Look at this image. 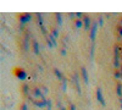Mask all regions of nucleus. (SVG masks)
<instances>
[{"mask_svg":"<svg viewBox=\"0 0 122 110\" xmlns=\"http://www.w3.org/2000/svg\"><path fill=\"white\" fill-rule=\"evenodd\" d=\"M36 17H37V22H38V25H39L40 27L44 26V25H43V22H44V21H43V15L40 14V12H37V14H36Z\"/></svg>","mask_w":122,"mask_h":110,"instance_id":"13","label":"nucleus"},{"mask_svg":"<svg viewBox=\"0 0 122 110\" xmlns=\"http://www.w3.org/2000/svg\"><path fill=\"white\" fill-rule=\"evenodd\" d=\"M33 104L37 106V108H45L46 105H48V99L46 98H43V99H39V100H34L33 102Z\"/></svg>","mask_w":122,"mask_h":110,"instance_id":"6","label":"nucleus"},{"mask_svg":"<svg viewBox=\"0 0 122 110\" xmlns=\"http://www.w3.org/2000/svg\"><path fill=\"white\" fill-rule=\"evenodd\" d=\"M40 28H42V33H43V34H46V29H45V27H44V26H42Z\"/></svg>","mask_w":122,"mask_h":110,"instance_id":"30","label":"nucleus"},{"mask_svg":"<svg viewBox=\"0 0 122 110\" xmlns=\"http://www.w3.org/2000/svg\"><path fill=\"white\" fill-rule=\"evenodd\" d=\"M68 16H70L71 20H75V21H76V18H77V17H76V14H75V12H70Z\"/></svg>","mask_w":122,"mask_h":110,"instance_id":"28","label":"nucleus"},{"mask_svg":"<svg viewBox=\"0 0 122 110\" xmlns=\"http://www.w3.org/2000/svg\"><path fill=\"white\" fill-rule=\"evenodd\" d=\"M83 23H84V29H86V31H90L92 26H93V23H92V18H90V16H88V15H86V16H84V18H83Z\"/></svg>","mask_w":122,"mask_h":110,"instance_id":"5","label":"nucleus"},{"mask_svg":"<svg viewBox=\"0 0 122 110\" xmlns=\"http://www.w3.org/2000/svg\"><path fill=\"white\" fill-rule=\"evenodd\" d=\"M46 37H48V38H49V39H50V41H51V42H53L54 47H57V41H56V38H55V37H54V36H53L51 33H49V34H48Z\"/></svg>","mask_w":122,"mask_h":110,"instance_id":"17","label":"nucleus"},{"mask_svg":"<svg viewBox=\"0 0 122 110\" xmlns=\"http://www.w3.org/2000/svg\"><path fill=\"white\" fill-rule=\"evenodd\" d=\"M32 48H33V52H34V54H39V43H38V41H36V39H33L32 41Z\"/></svg>","mask_w":122,"mask_h":110,"instance_id":"11","label":"nucleus"},{"mask_svg":"<svg viewBox=\"0 0 122 110\" xmlns=\"http://www.w3.org/2000/svg\"><path fill=\"white\" fill-rule=\"evenodd\" d=\"M46 44H48V47H49V49H51V48H54V44H53V42L50 41V39L46 37Z\"/></svg>","mask_w":122,"mask_h":110,"instance_id":"25","label":"nucleus"},{"mask_svg":"<svg viewBox=\"0 0 122 110\" xmlns=\"http://www.w3.org/2000/svg\"><path fill=\"white\" fill-rule=\"evenodd\" d=\"M73 82H75V84H76L77 92L81 94V93H82V89H81V84H79V79H78V75H77V73L73 75Z\"/></svg>","mask_w":122,"mask_h":110,"instance_id":"9","label":"nucleus"},{"mask_svg":"<svg viewBox=\"0 0 122 110\" xmlns=\"http://www.w3.org/2000/svg\"><path fill=\"white\" fill-rule=\"evenodd\" d=\"M94 50H95V44L93 43L90 48V59H94Z\"/></svg>","mask_w":122,"mask_h":110,"instance_id":"20","label":"nucleus"},{"mask_svg":"<svg viewBox=\"0 0 122 110\" xmlns=\"http://www.w3.org/2000/svg\"><path fill=\"white\" fill-rule=\"evenodd\" d=\"M116 94H117L118 98L122 97V84L121 83H117L116 84Z\"/></svg>","mask_w":122,"mask_h":110,"instance_id":"14","label":"nucleus"},{"mask_svg":"<svg viewBox=\"0 0 122 110\" xmlns=\"http://www.w3.org/2000/svg\"><path fill=\"white\" fill-rule=\"evenodd\" d=\"M120 71H121V72H122V67H121V68H120Z\"/></svg>","mask_w":122,"mask_h":110,"instance_id":"35","label":"nucleus"},{"mask_svg":"<svg viewBox=\"0 0 122 110\" xmlns=\"http://www.w3.org/2000/svg\"><path fill=\"white\" fill-rule=\"evenodd\" d=\"M98 21H95V22H93V26H92V28H90V31H89V38H90V41L94 43V41H95V37H97V32H98Z\"/></svg>","mask_w":122,"mask_h":110,"instance_id":"1","label":"nucleus"},{"mask_svg":"<svg viewBox=\"0 0 122 110\" xmlns=\"http://www.w3.org/2000/svg\"><path fill=\"white\" fill-rule=\"evenodd\" d=\"M95 95H97V99H98V102L103 105V106H105L106 105V102H105V98H104V95H103V91H101V88L100 87H98L97 88V91H95Z\"/></svg>","mask_w":122,"mask_h":110,"instance_id":"2","label":"nucleus"},{"mask_svg":"<svg viewBox=\"0 0 122 110\" xmlns=\"http://www.w3.org/2000/svg\"><path fill=\"white\" fill-rule=\"evenodd\" d=\"M60 53H61V55H62V56H66V55H67L66 48H61V49H60Z\"/></svg>","mask_w":122,"mask_h":110,"instance_id":"26","label":"nucleus"},{"mask_svg":"<svg viewBox=\"0 0 122 110\" xmlns=\"http://www.w3.org/2000/svg\"><path fill=\"white\" fill-rule=\"evenodd\" d=\"M114 77L116 79H121L122 78V72L120 71V70H115V72H114Z\"/></svg>","mask_w":122,"mask_h":110,"instance_id":"18","label":"nucleus"},{"mask_svg":"<svg viewBox=\"0 0 122 110\" xmlns=\"http://www.w3.org/2000/svg\"><path fill=\"white\" fill-rule=\"evenodd\" d=\"M33 94H34V97L36 98H40V99H43V98H45L44 97V93L42 92V88H39V87H37V88H34L33 89Z\"/></svg>","mask_w":122,"mask_h":110,"instance_id":"8","label":"nucleus"},{"mask_svg":"<svg viewBox=\"0 0 122 110\" xmlns=\"http://www.w3.org/2000/svg\"><path fill=\"white\" fill-rule=\"evenodd\" d=\"M46 108H48V110H51L53 109V103H51V100H48V105H46Z\"/></svg>","mask_w":122,"mask_h":110,"instance_id":"27","label":"nucleus"},{"mask_svg":"<svg viewBox=\"0 0 122 110\" xmlns=\"http://www.w3.org/2000/svg\"><path fill=\"white\" fill-rule=\"evenodd\" d=\"M120 25L122 26V17H121V20H120Z\"/></svg>","mask_w":122,"mask_h":110,"instance_id":"34","label":"nucleus"},{"mask_svg":"<svg viewBox=\"0 0 122 110\" xmlns=\"http://www.w3.org/2000/svg\"><path fill=\"white\" fill-rule=\"evenodd\" d=\"M20 109H21V110H29V108H28V104H27L26 102L21 104V106H20Z\"/></svg>","mask_w":122,"mask_h":110,"instance_id":"23","label":"nucleus"},{"mask_svg":"<svg viewBox=\"0 0 122 110\" xmlns=\"http://www.w3.org/2000/svg\"><path fill=\"white\" fill-rule=\"evenodd\" d=\"M77 108H76V105L73 104V103H70V106H68V110H76Z\"/></svg>","mask_w":122,"mask_h":110,"instance_id":"29","label":"nucleus"},{"mask_svg":"<svg viewBox=\"0 0 122 110\" xmlns=\"http://www.w3.org/2000/svg\"><path fill=\"white\" fill-rule=\"evenodd\" d=\"M121 60H122V54H121Z\"/></svg>","mask_w":122,"mask_h":110,"instance_id":"36","label":"nucleus"},{"mask_svg":"<svg viewBox=\"0 0 122 110\" xmlns=\"http://www.w3.org/2000/svg\"><path fill=\"white\" fill-rule=\"evenodd\" d=\"M75 26L76 28H84V23H83V20H76L75 21Z\"/></svg>","mask_w":122,"mask_h":110,"instance_id":"15","label":"nucleus"},{"mask_svg":"<svg viewBox=\"0 0 122 110\" xmlns=\"http://www.w3.org/2000/svg\"><path fill=\"white\" fill-rule=\"evenodd\" d=\"M18 20H20V23L25 25V23L29 22L30 20H32V14H21L18 16Z\"/></svg>","mask_w":122,"mask_h":110,"instance_id":"4","label":"nucleus"},{"mask_svg":"<svg viewBox=\"0 0 122 110\" xmlns=\"http://www.w3.org/2000/svg\"><path fill=\"white\" fill-rule=\"evenodd\" d=\"M54 73H55V76L59 78V81H60V82H62L64 79H65V77H64L62 72H61V71H60V70H59L57 67H55V68H54Z\"/></svg>","mask_w":122,"mask_h":110,"instance_id":"10","label":"nucleus"},{"mask_svg":"<svg viewBox=\"0 0 122 110\" xmlns=\"http://www.w3.org/2000/svg\"><path fill=\"white\" fill-rule=\"evenodd\" d=\"M121 109H122V105H121Z\"/></svg>","mask_w":122,"mask_h":110,"instance_id":"37","label":"nucleus"},{"mask_svg":"<svg viewBox=\"0 0 122 110\" xmlns=\"http://www.w3.org/2000/svg\"><path fill=\"white\" fill-rule=\"evenodd\" d=\"M22 93L25 95H28V93H29V86L27 83H23V86H22Z\"/></svg>","mask_w":122,"mask_h":110,"instance_id":"16","label":"nucleus"},{"mask_svg":"<svg viewBox=\"0 0 122 110\" xmlns=\"http://www.w3.org/2000/svg\"><path fill=\"white\" fill-rule=\"evenodd\" d=\"M15 76L18 78V79H21V81H25V79H27V72L25 71L23 68H15Z\"/></svg>","mask_w":122,"mask_h":110,"instance_id":"3","label":"nucleus"},{"mask_svg":"<svg viewBox=\"0 0 122 110\" xmlns=\"http://www.w3.org/2000/svg\"><path fill=\"white\" fill-rule=\"evenodd\" d=\"M116 32H117V34H118L120 37H122V26H121V25H118V26L116 27Z\"/></svg>","mask_w":122,"mask_h":110,"instance_id":"22","label":"nucleus"},{"mask_svg":"<svg viewBox=\"0 0 122 110\" xmlns=\"http://www.w3.org/2000/svg\"><path fill=\"white\" fill-rule=\"evenodd\" d=\"M81 73H82L83 81L88 84V83H89V75H88V71H87V67H84V66L81 67Z\"/></svg>","mask_w":122,"mask_h":110,"instance_id":"7","label":"nucleus"},{"mask_svg":"<svg viewBox=\"0 0 122 110\" xmlns=\"http://www.w3.org/2000/svg\"><path fill=\"white\" fill-rule=\"evenodd\" d=\"M60 110H67L65 106H60Z\"/></svg>","mask_w":122,"mask_h":110,"instance_id":"32","label":"nucleus"},{"mask_svg":"<svg viewBox=\"0 0 122 110\" xmlns=\"http://www.w3.org/2000/svg\"><path fill=\"white\" fill-rule=\"evenodd\" d=\"M121 81H122V78H121Z\"/></svg>","mask_w":122,"mask_h":110,"instance_id":"38","label":"nucleus"},{"mask_svg":"<svg viewBox=\"0 0 122 110\" xmlns=\"http://www.w3.org/2000/svg\"><path fill=\"white\" fill-rule=\"evenodd\" d=\"M42 89H43V93H48L49 92V89L46 87H42Z\"/></svg>","mask_w":122,"mask_h":110,"instance_id":"31","label":"nucleus"},{"mask_svg":"<svg viewBox=\"0 0 122 110\" xmlns=\"http://www.w3.org/2000/svg\"><path fill=\"white\" fill-rule=\"evenodd\" d=\"M118 100H120V103H121V105H122V97H121V98H118Z\"/></svg>","mask_w":122,"mask_h":110,"instance_id":"33","label":"nucleus"},{"mask_svg":"<svg viewBox=\"0 0 122 110\" xmlns=\"http://www.w3.org/2000/svg\"><path fill=\"white\" fill-rule=\"evenodd\" d=\"M66 89H67V79L65 78L64 81H62V91L66 92Z\"/></svg>","mask_w":122,"mask_h":110,"instance_id":"24","label":"nucleus"},{"mask_svg":"<svg viewBox=\"0 0 122 110\" xmlns=\"http://www.w3.org/2000/svg\"><path fill=\"white\" fill-rule=\"evenodd\" d=\"M98 25H99V27H101V26H103L104 25V17L103 16H99V18H98Z\"/></svg>","mask_w":122,"mask_h":110,"instance_id":"21","label":"nucleus"},{"mask_svg":"<svg viewBox=\"0 0 122 110\" xmlns=\"http://www.w3.org/2000/svg\"><path fill=\"white\" fill-rule=\"evenodd\" d=\"M55 18H56V23L59 25V26H61V25H62V14H61V12H56L55 14Z\"/></svg>","mask_w":122,"mask_h":110,"instance_id":"12","label":"nucleus"},{"mask_svg":"<svg viewBox=\"0 0 122 110\" xmlns=\"http://www.w3.org/2000/svg\"><path fill=\"white\" fill-rule=\"evenodd\" d=\"M51 34H53L56 39L59 38V31H57V28H56V27H53V28H51Z\"/></svg>","mask_w":122,"mask_h":110,"instance_id":"19","label":"nucleus"}]
</instances>
